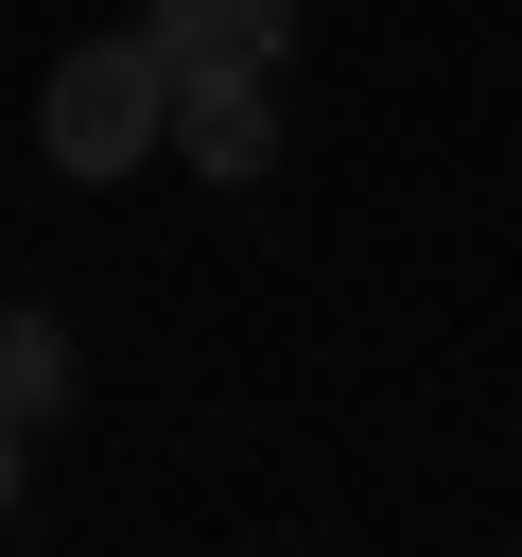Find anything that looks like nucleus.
<instances>
[{"instance_id": "nucleus-3", "label": "nucleus", "mask_w": 522, "mask_h": 557, "mask_svg": "<svg viewBox=\"0 0 522 557\" xmlns=\"http://www.w3.org/2000/svg\"><path fill=\"white\" fill-rule=\"evenodd\" d=\"M139 35L174 70H278L296 52V0H139Z\"/></svg>"}, {"instance_id": "nucleus-2", "label": "nucleus", "mask_w": 522, "mask_h": 557, "mask_svg": "<svg viewBox=\"0 0 522 557\" xmlns=\"http://www.w3.org/2000/svg\"><path fill=\"white\" fill-rule=\"evenodd\" d=\"M174 157H191L209 191L278 174V70H174Z\"/></svg>"}, {"instance_id": "nucleus-4", "label": "nucleus", "mask_w": 522, "mask_h": 557, "mask_svg": "<svg viewBox=\"0 0 522 557\" xmlns=\"http://www.w3.org/2000/svg\"><path fill=\"white\" fill-rule=\"evenodd\" d=\"M0 418H17V435L70 418V331H52V313H0Z\"/></svg>"}, {"instance_id": "nucleus-1", "label": "nucleus", "mask_w": 522, "mask_h": 557, "mask_svg": "<svg viewBox=\"0 0 522 557\" xmlns=\"http://www.w3.org/2000/svg\"><path fill=\"white\" fill-rule=\"evenodd\" d=\"M35 139H52V174H139V157H174V52L157 35H87V52H52V87H35Z\"/></svg>"}, {"instance_id": "nucleus-5", "label": "nucleus", "mask_w": 522, "mask_h": 557, "mask_svg": "<svg viewBox=\"0 0 522 557\" xmlns=\"http://www.w3.org/2000/svg\"><path fill=\"white\" fill-rule=\"evenodd\" d=\"M0 522H17V418H0Z\"/></svg>"}]
</instances>
